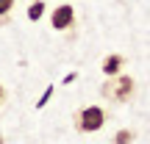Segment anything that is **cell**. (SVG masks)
Here are the masks:
<instances>
[{"instance_id": "obj_1", "label": "cell", "mask_w": 150, "mask_h": 144, "mask_svg": "<svg viewBox=\"0 0 150 144\" xmlns=\"http://www.w3.org/2000/svg\"><path fill=\"white\" fill-rule=\"evenodd\" d=\"M100 94L106 97V100L111 103H125L131 100V94H134V80L128 78V75H108V80L100 86Z\"/></svg>"}, {"instance_id": "obj_2", "label": "cell", "mask_w": 150, "mask_h": 144, "mask_svg": "<svg viewBox=\"0 0 150 144\" xmlns=\"http://www.w3.org/2000/svg\"><path fill=\"white\" fill-rule=\"evenodd\" d=\"M106 119H108V114L100 105H86L75 114V128L81 133H95V130H100L106 125Z\"/></svg>"}, {"instance_id": "obj_3", "label": "cell", "mask_w": 150, "mask_h": 144, "mask_svg": "<svg viewBox=\"0 0 150 144\" xmlns=\"http://www.w3.org/2000/svg\"><path fill=\"white\" fill-rule=\"evenodd\" d=\"M50 22H53L56 31H70V28L75 25V8L70 3H61L59 8L53 11V20H50Z\"/></svg>"}, {"instance_id": "obj_4", "label": "cell", "mask_w": 150, "mask_h": 144, "mask_svg": "<svg viewBox=\"0 0 150 144\" xmlns=\"http://www.w3.org/2000/svg\"><path fill=\"white\" fill-rule=\"evenodd\" d=\"M122 64H125V55H120V53H111V55H106L103 58V75H117L120 70H122Z\"/></svg>"}, {"instance_id": "obj_5", "label": "cell", "mask_w": 150, "mask_h": 144, "mask_svg": "<svg viewBox=\"0 0 150 144\" xmlns=\"http://www.w3.org/2000/svg\"><path fill=\"white\" fill-rule=\"evenodd\" d=\"M42 14H45V0H36V3H31L28 6V20H42Z\"/></svg>"}, {"instance_id": "obj_6", "label": "cell", "mask_w": 150, "mask_h": 144, "mask_svg": "<svg viewBox=\"0 0 150 144\" xmlns=\"http://www.w3.org/2000/svg\"><path fill=\"white\" fill-rule=\"evenodd\" d=\"M14 8V0H0V17H8Z\"/></svg>"}, {"instance_id": "obj_7", "label": "cell", "mask_w": 150, "mask_h": 144, "mask_svg": "<svg viewBox=\"0 0 150 144\" xmlns=\"http://www.w3.org/2000/svg\"><path fill=\"white\" fill-rule=\"evenodd\" d=\"M50 94H53V86H47V89H45V94H42V97H39V100H36V108H45V105H47Z\"/></svg>"}, {"instance_id": "obj_8", "label": "cell", "mask_w": 150, "mask_h": 144, "mask_svg": "<svg viewBox=\"0 0 150 144\" xmlns=\"http://www.w3.org/2000/svg\"><path fill=\"white\" fill-rule=\"evenodd\" d=\"M131 139H134V133H120L117 136V141H131Z\"/></svg>"}, {"instance_id": "obj_9", "label": "cell", "mask_w": 150, "mask_h": 144, "mask_svg": "<svg viewBox=\"0 0 150 144\" xmlns=\"http://www.w3.org/2000/svg\"><path fill=\"white\" fill-rule=\"evenodd\" d=\"M3 97H6V94H3V86H0V103H3Z\"/></svg>"}]
</instances>
